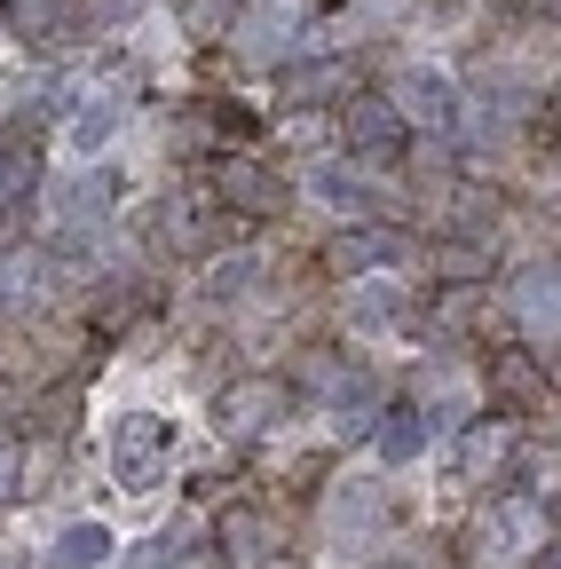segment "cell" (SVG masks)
Masks as SVG:
<instances>
[{
	"mask_svg": "<svg viewBox=\"0 0 561 569\" xmlns=\"http://www.w3.org/2000/svg\"><path fill=\"white\" fill-rule=\"evenodd\" d=\"M167 459H174V419L127 411V419L111 427V475H119V490H151V482L167 475Z\"/></svg>",
	"mask_w": 561,
	"mask_h": 569,
	"instance_id": "obj_1",
	"label": "cell"
},
{
	"mask_svg": "<svg viewBox=\"0 0 561 569\" xmlns=\"http://www.w3.org/2000/svg\"><path fill=\"white\" fill-rule=\"evenodd\" d=\"M285 388H277V380H238V388H222V436H261V427H277V419H285Z\"/></svg>",
	"mask_w": 561,
	"mask_h": 569,
	"instance_id": "obj_2",
	"label": "cell"
},
{
	"mask_svg": "<svg viewBox=\"0 0 561 569\" xmlns=\"http://www.w3.org/2000/svg\"><path fill=\"white\" fill-rule=\"evenodd\" d=\"M214 190H222L230 213H285V206H293V190L277 182L269 167H253V159H230V167L214 174Z\"/></svg>",
	"mask_w": 561,
	"mask_h": 569,
	"instance_id": "obj_3",
	"label": "cell"
},
{
	"mask_svg": "<svg viewBox=\"0 0 561 569\" xmlns=\"http://www.w3.org/2000/svg\"><path fill=\"white\" fill-rule=\"evenodd\" d=\"M348 142L372 151V159H388L395 142H403V111L388 96H348Z\"/></svg>",
	"mask_w": 561,
	"mask_h": 569,
	"instance_id": "obj_4",
	"label": "cell"
},
{
	"mask_svg": "<svg viewBox=\"0 0 561 569\" xmlns=\"http://www.w3.org/2000/svg\"><path fill=\"white\" fill-rule=\"evenodd\" d=\"M80 9H88V0H9V24H17V40H32V48H56V40H72Z\"/></svg>",
	"mask_w": 561,
	"mask_h": 569,
	"instance_id": "obj_5",
	"label": "cell"
},
{
	"mask_svg": "<svg viewBox=\"0 0 561 569\" xmlns=\"http://www.w3.org/2000/svg\"><path fill=\"white\" fill-rule=\"evenodd\" d=\"M428 436H435V419L419 411V403H395V411H380V459H388V467H411L419 451H428Z\"/></svg>",
	"mask_w": 561,
	"mask_h": 569,
	"instance_id": "obj_6",
	"label": "cell"
},
{
	"mask_svg": "<svg viewBox=\"0 0 561 569\" xmlns=\"http://www.w3.org/2000/svg\"><path fill=\"white\" fill-rule=\"evenodd\" d=\"M40 293H48V261H40V246L0 253V309H32Z\"/></svg>",
	"mask_w": 561,
	"mask_h": 569,
	"instance_id": "obj_7",
	"label": "cell"
},
{
	"mask_svg": "<svg viewBox=\"0 0 561 569\" xmlns=\"http://www.w3.org/2000/svg\"><path fill=\"white\" fill-rule=\"evenodd\" d=\"M103 553H111V530H103V522H72L40 569H103Z\"/></svg>",
	"mask_w": 561,
	"mask_h": 569,
	"instance_id": "obj_8",
	"label": "cell"
},
{
	"mask_svg": "<svg viewBox=\"0 0 561 569\" xmlns=\"http://www.w3.org/2000/svg\"><path fill=\"white\" fill-rule=\"evenodd\" d=\"M403 111H411V119H428V127H443V119H451L443 71H411V80H403Z\"/></svg>",
	"mask_w": 561,
	"mask_h": 569,
	"instance_id": "obj_9",
	"label": "cell"
},
{
	"mask_svg": "<svg viewBox=\"0 0 561 569\" xmlns=\"http://www.w3.org/2000/svg\"><path fill=\"white\" fill-rule=\"evenodd\" d=\"M32 182H40V167H32V151H24V134H0V206H17Z\"/></svg>",
	"mask_w": 561,
	"mask_h": 569,
	"instance_id": "obj_10",
	"label": "cell"
},
{
	"mask_svg": "<svg viewBox=\"0 0 561 569\" xmlns=\"http://www.w3.org/2000/svg\"><path fill=\"white\" fill-rule=\"evenodd\" d=\"M56 206H63V230H80L88 213L111 206V182H103V174H80V182H63V190H56Z\"/></svg>",
	"mask_w": 561,
	"mask_h": 569,
	"instance_id": "obj_11",
	"label": "cell"
},
{
	"mask_svg": "<svg viewBox=\"0 0 561 569\" xmlns=\"http://www.w3.org/2000/svg\"><path fill=\"white\" fill-rule=\"evenodd\" d=\"M340 80H348L340 63H301V71H285V96H293V103H317V96H332Z\"/></svg>",
	"mask_w": 561,
	"mask_h": 569,
	"instance_id": "obj_12",
	"label": "cell"
},
{
	"mask_svg": "<svg viewBox=\"0 0 561 569\" xmlns=\"http://www.w3.org/2000/svg\"><path fill=\"white\" fill-rule=\"evenodd\" d=\"M395 317H403V284L372 277V284H364V301H357V325H395Z\"/></svg>",
	"mask_w": 561,
	"mask_h": 569,
	"instance_id": "obj_13",
	"label": "cell"
},
{
	"mask_svg": "<svg viewBox=\"0 0 561 569\" xmlns=\"http://www.w3.org/2000/svg\"><path fill=\"white\" fill-rule=\"evenodd\" d=\"M182 553H190V530H159V538H143V553L127 569H182Z\"/></svg>",
	"mask_w": 561,
	"mask_h": 569,
	"instance_id": "obj_14",
	"label": "cell"
},
{
	"mask_svg": "<svg viewBox=\"0 0 561 569\" xmlns=\"http://www.w3.org/2000/svg\"><path fill=\"white\" fill-rule=\"evenodd\" d=\"M261 277V261L253 253H238V261H214V277H206V284H214V301H246V284Z\"/></svg>",
	"mask_w": 561,
	"mask_h": 569,
	"instance_id": "obj_15",
	"label": "cell"
},
{
	"mask_svg": "<svg viewBox=\"0 0 561 569\" xmlns=\"http://www.w3.org/2000/svg\"><path fill=\"white\" fill-rule=\"evenodd\" d=\"M522 317L530 325H553V269H530L522 277Z\"/></svg>",
	"mask_w": 561,
	"mask_h": 569,
	"instance_id": "obj_16",
	"label": "cell"
},
{
	"mask_svg": "<svg viewBox=\"0 0 561 569\" xmlns=\"http://www.w3.org/2000/svg\"><path fill=\"white\" fill-rule=\"evenodd\" d=\"M119 127V103H96V111H80V127H72V142H80V151H96V142Z\"/></svg>",
	"mask_w": 561,
	"mask_h": 569,
	"instance_id": "obj_17",
	"label": "cell"
},
{
	"mask_svg": "<svg viewBox=\"0 0 561 569\" xmlns=\"http://www.w3.org/2000/svg\"><path fill=\"white\" fill-rule=\"evenodd\" d=\"M214 127H222V134H238V142H253V134H261V119H253L246 103H214Z\"/></svg>",
	"mask_w": 561,
	"mask_h": 569,
	"instance_id": "obj_18",
	"label": "cell"
},
{
	"mask_svg": "<svg viewBox=\"0 0 561 569\" xmlns=\"http://www.w3.org/2000/svg\"><path fill=\"white\" fill-rule=\"evenodd\" d=\"M467 459H474V475H482V467H499V459H507V443H499V436H474Z\"/></svg>",
	"mask_w": 561,
	"mask_h": 569,
	"instance_id": "obj_19",
	"label": "cell"
},
{
	"mask_svg": "<svg viewBox=\"0 0 561 569\" xmlns=\"http://www.w3.org/2000/svg\"><path fill=\"white\" fill-rule=\"evenodd\" d=\"M17 467H24V459H17V443H9V436H0V498H9V490H17Z\"/></svg>",
	"mask_w": 561,
	"mask_h": 569,
	"instance_id": "obj_20",
	"label": "cell"
}]
</instances>
